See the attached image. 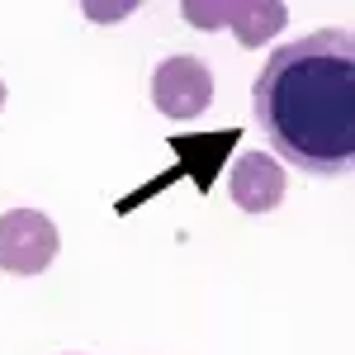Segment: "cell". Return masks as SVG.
<instances>
[{
    "label": "cell",
    "mask_w": 355,
    "mask_h": 355,
    "mask_svg": "<svg viewBox=\"0 0 355 355\" xmlns=\"http://www.w3.org/2000/svg\"><path fill=\"white\" fill-rule=\"evenodd\" d=\"M256 123L275 157L308 175H346L355 162V38L322 28L270 53L256 76Z\"/></svg>",
    "instance_id": "6da1fadb"
},
{
    "label": "cell",
    "mask_w": 355,
    "mask_h": 355,
    "mask_svg": "<svg viewBox=\"0 0 355 355\" xmlns=\"http://www.w3.org/2000/svg\"><path fill=\"white\" fill-rule=\"evenodd\" d=\"M57 227L38 209H10L0 214V270L10 275H43L57 256Z\"/></svg>",
    "instance_id": "7a4b0ae2"
},
{
    "label": "cell",
    "mask_w": 355,
    "mask_h": 355,
    "mask_svg": "<svg viewBox=\"0 0 355 355\" xmlns=\"http://www.w3.org/2000/svg\"><path fill=\"white\" fill-rule=\"evenodd\" d=\"M214 100V76L199 57H166L152 71V105L166 119H199Z\"/></svg>",
    "instance_id": "3957f363"
},
{
    "label": "cell",
    "mask_w": 355,
    "mask_h": 355,
    "mask_svg": "<svg viewBox=\"0 0 355 355\" xmlns=\"http://www.w3.org/2000/svg\"><path fill=\"white\" fill-rule=\"evenodd\" d=\"M227 190H232L242 214H270L284 199V166L275 162L270 152H242L237 166H232Z\"/></svg>",
    "instance_id": "277c9868"
},
{
    "label": "cell",
    "mask_w": 355,
    "mask_h": 355,
    "mask_svg": "<svg viewBox=\"0 0 355 355\" xmlns=\"http://www.w3.org/2000/svg\"><path fill=\"white\" fill-rule=\"evenodd\" d=\"M223 24H232L242 48H266L289 24V10L279 0H223Z\"/></svg>",
    "instance_id": "5b68a950"
},
{
    "label": "cell",
    "mask_w": 355,
    "mask_h": 355,
    "mask_svg": "<svg viewBox=\"0 0 355 355\" xmlns=\"http://www.w3.org/2000/svg\"><path fill=\"white\" fill-rule=\"evenodd\" d=\"M85 15H90V19H100V24H110V19L133 15V5H128V0H123V5H85Z\"/></svg>",
    "instance_id": "8992f818"
},
{
    "label": "cell",
    "mask_w": 355,
    "mask_h": 355,
    "mask_svg": "<svg viewBox=\"0 0 355 355\" xmlns=\"http://www.w3.org/2000/svg\"><path fill=\"white\" fill-rule=\"evenodd\" d=\"M0 110H5V81H0Z\"/></svg>",
    "instance_id": "52a82bcc"
}]
</instances>
